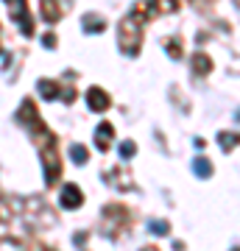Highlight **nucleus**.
Returning <instances> with one entry per match:
<instances>
[{"mask_svg": "<svg viewBox=\"0 0 240 251\" xmlns=\"http://www.w3.org/2000/svg\"><path fill=\"white\" fill-rule=\"evenodd\" d=\"M65 207H70V204H78V190H73V187H67V190H65Z\"/></svg>", "mask_w": 240, "mask_h": 251, "instance_id": "obj_1", "label": "nucleus"}]
</instances>
